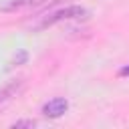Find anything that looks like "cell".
Instances as JSON below:
<instances>
[{"mask_svg":"<svg viewBox=\"0 0 129 129\" xmlns=\"http://www.w3.org/2000/svg\"><path fill=\"white\" fill-rule=\"evenodd\" d=\"M87 16V10L83 6H67V8H60L56 12H52L50 16L44 18V22L40 26H52L60 20H71V18H85Z\"/></svg>","mask_w":129,"mask_h":129,"instance_id":"cell-1","label":"cell"},{"mask_svg":"<svg viewBox=\"0 0 129 129\" xmlns=\"http://www.w3.org/2000/svg\"><path fill=\"white\" fill-rule=\"evenodd\" d=\"M67 109H69V101L62 99V97H56V99H50L48 103H44L42 113H44L46 117H50V119H56V117L64 115Z\"/></svg>","mask_w":129,"mask_h":129,"instance_id":"cell-2","label":"cell"},{"mask_svg":"<svg viewBox=\"0 0 129 129\" xmlns=\"http://www.w3.org/2000/svg\"><path fill=\"white\" fill-rule=\"evenodd\" d=\"M22 87H24V81H22V79H16V81L8 83L4 89H0V107H4V105H8L10 101H14L16 95L22 91Z\"/></svg>","mask_w":129,"mask_h":129,"instance_id":"cell-3","label":"cell"},{"mask_svg":"<svg viewBox=\"0 0 129 129\" xmlns=\"http://www.w3.org/2000/svg\"><path fill=\"white\" fill-rule=\"evenodd\" d=\"M38 0H10L2 10L4 12H14V10H22V8H30V6H36Z\"/></svg>","mask_w":129,"mask_h":129,"instance_id":"cell-4","label":"cell"},{"mask_svg":"<svg viewBox=\"0 0 129 129\" xmlns=\"http://www.w3.org/2000/svg\"><path fill=\"white\" fill-rule=\"evenodd\" d=\"M34 125H36V121H32V119H22V121L12 123V127H16V129H18V127H30V129H32Z\"/></svg>","mask_w":129,"mask_h":129,"instance_id":"cell-5","label":"cell"},{"mask_svg":"<svg viewBox=\"0 0 129 129\" xmlns=\"http://www.w3.org/2000/svg\"><path fill=\"white\" fill-rule=\"evenodd\" d=\"M24 60H26V52H24V50H22V52H18V56H16V58H14V62H16V64H18V62H24Z\"/></svg>","mask_w":129,"mask_h":129,"instance_id":"cell-6","label":"cell"},{"mask_svg":"<svg viewBox=\"0 0 129 129\" xmlns=\"http://www.w3.org/2000/svg\"><path fill=\"white\" fill-rule=\"evenodd\" d=\"M121 75H123V77H129V67H125V69H121Z\"/></svg>","mask_w":129,"mask_h":129,"instance_id":"cell-7","label":"cell"}]
</instances>
